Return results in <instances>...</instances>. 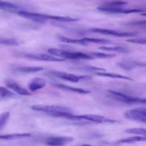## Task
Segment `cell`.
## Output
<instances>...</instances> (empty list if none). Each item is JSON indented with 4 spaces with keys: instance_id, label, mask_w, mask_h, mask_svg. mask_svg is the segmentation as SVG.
Here are the masks:
<instances>
[{
    "instance_id": "f1b7e54d",
    "label": "cell",
    "mask_w": 146,
    "mask_h": 146,
    "mask_svg": "<svg viewBox=\"0 0 146 146\" xmlns=\"http://www.w3.org/2000/svg\"><path fill=\"white\" fill-rule=\"evenodd\" d=\"M127 3V2L121 1H111V2H108L107 3H106L105 6H112V7H119V6L125 5Z\"/></svg>"
},
{
    "instance_id": "ba28073f",
    "label": "cell",
    "mask_w": 146,
    "mask_h": 146,
    "mask_svg": "<svg viewBox=\"0 0 146 146\" xmlns=\"http://www.w3.org/2000/svg\"><path fill=\"white\" fill-rule=\"evenodd\" d=\"M22 56L30 59L38 60H43V61H48V62H63L65 60V59L56 58L53 56H50L47 54H23L22 55Z\"/></svg>"
},
{
    "instance_id": "7a4b0ae2",
    "label": "cell",
    "mask_w": 146,
    "mask_h": 146,
    "mask_svg": "<svg viewBox=\"0 0 146 146\" xmlns=\"http://www.w3.org/2000/svg\"><path fill=\"white\" fill-rule=\"evenodd\" d=\"M71 119H76V120H86L92 122L97 123H117L118 121L113 120L112 119H109L103 116L95 115V114H86V115H72L71 117Z\"/></svg>"
},
{
    "instance_id": "5bb4252c",
    "label": "cell",
    "mask_w": 146,
    "mask_h": 146,
    "mask_svg": "<svg viewBox=\"0 0 146 146\" xmlns=\"http://www.w3.org/2000/svg\"><path fill=\"white\" fill-rule=\"evenodd\" d=\"M52 85L57 88H59L60 89L65 90V91H68L73 92H76V93H79V94H88L90 92V91L86 90L85 89L80 88H76V87H74L69 86H67L66 84H61V83H54Z\"/></svg>"
},
{
    "instance_id": "5b68a950",
    "label": "cell",
    "mask_w": 146,
    "mask_h": 146,
    "mask_svg": "<svg viewBox=\"0 0 146 146\" xmlns=\"http://www.w3.org/2000/svg\"><path fill=\"white\" fill-rule=\"evenodd\" d=\"M50 73L58 78L68 80L71 82L77 83L82 80H89L91 79L92 78L89 75H80L78 76L75 74H70V73H67L64 72H60V71H52L50 72Z\"/></svg>"
},
{
    "instance_id": "cb8c5ba5",
    "label": "cell",
    "mask_w": 146,
    "mask_h": 146,
    "mask_svg": "<svg viewBox=\"0 0 146 146\" xmlns=\"http://www.w3.org/2000/svg\"><path fill=\"white\" fill-rule=\"evenodd\" d=\"M0 44L9 46H17L19 42L15 38H5L0 37Z\"/></svg>"
},
{
    "instance_id": "4316f807",
    "label": "cell",
    "mask_w": 146,
    "mask_h": 146,
    "mask_svg": "<svg viewBox=\"0 0 146 146\" xmlns=\"http://www.w3.org/2000/svg\"><path fill=\"white\" fill-rule=\"evenodd\" d=\"M10 117V112H4L0 115V131H1L6 124Z\"/></svg>"
},
{
    "instance_id": "7c38bea8",
    "label": "cell",
    "mask_w": 146,
    "mask_h": 146,
    "mask_svg": "<svg viewBox=\"0 0 146 146\" xmlns=\"http://www.w3.org/2000/svg\"><path fill=\"white\" fill-rule=\"evenodd\" d=\"M46 83L47 82L44 79L36 77L31 79L28 84V87L31 91L35 92L44 87Z\"/></svg>"
},
{
    "instance_id": "7402d4cb",
    "label": "cell",
    "mask_w": 146,
    "mask_h": 146,
    "mask_svg": "<svg viewBox=\"0 0 146 146\" xmlns=\"http://www.w3.org/2000/svg\"><path fill=\"white\" fill-rule=\"evenodd\" d=\"M82 40L86 43H95L99 44H112L113 42L110 40L95 38H84Z\"/></svg>"
},
{
    "instance_id": "9c48e42d",
    "label": "cell",
    "mask_w": 146,
    "mask_h": 146,
    "mask_svg": "<svg viewBox=\"0 0 146 146\" xmlns=\"http://www.w3.org/2000/svg\"><path fill=\"white\" fill-rule=\"evenodd\" d=\"M17 14L26 19L31 20L33 21L39 22V23H43L47 19L46 18V14L37 13H33L24 10H20L17 12Z\"/></svg>"
},
{
    "instance_id": "6da1fadb",
    "label": "cell",
    "mask_w": 146,
    "mask_h": 146,
    "mask_svg": "<svg viewBox=\"0 0 146 146\" xmlns=\"http://www.w3.org/2000/svg\"><path fill=\"white\" fill-rule=\"evenodd\" d=\"M48 52L51 54L61 57L63 59H94L90 56L87 53L82 52H72L62 49L51 48L48 50Z\"/></svg>"
},
{
    "instance_id": "4fadbf2b",
    "label": "cell",
    "mask_w": 146,
    "mask_h": 146,
    "mask_svg": "<svg viewBox=\"0 0 146 146\" xmlns=\"http://www.w3.org/2000/svg\"><path fill=\"white\" fill-rule=\"evenodd\" d=\"M6 86L20 95L30 96L31 94L15 82L10 80L6 83Z\"/></svg>"
},
{
    "instance_id": "3957f363",
    "label": "cell",
    "mask_w": 146,
    "mask_h": 146,
    "mask_svg": "<svg viewBox=\"0 0 146 146\" xmlns=\"http://www.w3.org/2000/svg\"><path fill=\"white\" fill-rule=\"evenodd\" d=\"M31 109L34 111H41L47 112L48 113L52 114L58 112H71V110L66 107L57 105H42L36 104L31 106Z\"/></svg>"
},
{
    "instance_id": "d4e9b609",
    "label": "cell",
    "mask_w": 146,
    "mask_h": 146,
    "mask_svg": "<svg viewBox=\"0 0 146 146\" xmlns=\"http://www.w3.org/2000/svg\"><path fill=\"white\" fill-rule=\"evenodd\" d=\"M124 132L131 133V134H136V135H140L145 136L146 135V130L143 128H128L124 130Z\"/></svg>"
},
{
    "instance_id": "9a60e30c",
    "label": "cell",
    "mask_w": 146,
    "mask_h": 146,
    "mask_svg": "<svg viewBox=\"0 0 146 146\" xmlns=\"http://www.w3.org/2000/svg\"><path fill=\"white\" fill-rule=\"evenodd\" d=\"M143 64L145 63L134 61H121L120 62H118L117 63V65L123 70L130 71L137 67H141Z\"/></svg>"
},
{
    "instance_id": "e0dca14e",
    "label": "cell",
    "mask_w": 146,
    "mask_h": 146,
    "mask_svg": "<svg viewBox=\"0 0 146 146\" xmlns=\"http://www.w3.org/2000/svg\"><path fill=\"white\" fill-rule=\"evenodd\" d=\"M43 69V67L40 66H21L15 68L14 71L20 73H33L42 71Z\"/></svg>"
},
{
    "instance_id": "52a82bcc",
    "label": "cell",
    "mask_w": 146,
    "mask_h": 146,
    "mask_svg": "<svg viewBox=\"0 0 146 146\" xmlns=\"http://www.w3.org/2000/svg\"><path fill=\"white\" fill-rule=\"evenodd\" d=\"M92 33H100L105 35H112L119 37H128V36H133L136 35L135 33L132 32H120L117 31L113 30L110 29H106L103 28H93L89 30Z\"/></svg>"
},
{
    "instance_id": "ffe728a7",
    "label": "cell",
    "mask_w": 146,
    "mask_h": 146,
    "mask_svg": "<svg viewBox=\"0 0 146 146\" xmlns=\"http://www.w3.org/2000/svg\"><path fill=\"white\" fill-rule=\"evenodd\" d=\"M146 137L145 136H133L129 137L125 139H123L119 140L117 143H135L139 141H145Z\"/></svg>"
},
{
    "instance_id": "f546056e",
    "label": "cell",
    "mask_w": 146,
    "mask_h": 146,
    "mask_svg": "<svg viewBox=\"0 0 146 146\" xmlns=\"http://www.w3.org/2000/svg\"><path fill=\"white\" fill-rule=\"evenodd\" d=\"M128 42L133 43H139V44H145V39L144 38H133L126 40Z\"/></svg>"
},
{
    "instance_id": "30bf717a",
    "label": "cell",
    "mask_w": 146,
    "mask_h": 146,
    "mask_svg": "<svg viewBox=\"0 0 146 146\" xmlns=\"http://www.w3.org/2000/svg\"><path fill=\"white\" fill-rule=\"evenodd\" d=\"M97 9L104 12H108L111 13H124V14L139 13L143 11V10L142 9H124L119 7H112V6H99L97 8Z\"/></svg>"
},
{
    "instance_id": "83f0119b",
    "label": "cell",
    "mask_w": 146,
    "mask_h": 146,
    "mask_svg": "<svg viewBox=\"0 0 146 146\" xmlns=\"http://www.w3.org/2000/svg\"><path fill=\"white\" fill-rule=\"evenodd\" d=\"M82 69L86 71L94 72L95 73L106 71V69H104L102 68H99V67H94V66H85V67H83Z\"/></svg>"
},
{
    "instance_id": "4dcf8cb0",
    "label": "cell",
    "mask_w": 146,
    "mask_h": 146,
    "mask_svg": "<svg viewBox=\"0 0 146 146\" xmlns=\"http://www.w3.org/2000/svg\"><path fill=\"white\" fill-rule=\"evenodd\" d=\"M81 146H91V145H88V144H83V145H82Z\"/></svg>"
},
{
    "instance_id": "277c9868",
    "label": "cell",
    "mask_w": 146,
    "mask_h": 146,
    "mask_svg": "<svg viewBox=\"0 0 146 146\" xmlns=\"http://www.w3.org/2000/svg\"><path fill=\"white\" fill-rule=\"evenodd\" d=\"M124 116L127 119L145 123L146 108L141 107L128 110L125 112Z\"/></svg>"
},
{
    "instance_id": "44dd1931",
    "label": "cell",
    "mask_w": 146,
    "mask_h": 146,
    "mask_svg": "<svg viewBox=\"0 0 146 146\" xmlns=\"http://www.w3.org/2000/svg\"><path fill=\"white\" fill-rule=\"evenodd\" d=\"M58 38L60 41L64 43H72V44H80V45H87V43L83 41L82 39H73V38H67L66 36H59Z\"/></svg>"
},
{
    "instance_id": "d6986e66",
    "label": "cell",
    "mask_w": 146,
    "mask_h": 146,
    "mask_svg": "<svg viewBox=\"0 0 146 146\" xmlns=\"http://www.w3.org/2000/svg\"><path fill=\"white\" fill-rule=\"evenodd\" d=\"M99 49L106 51H115L121 53H128L130 51L128 48L120 46H101L99 47Z\"/></svg>"
},
{
    "instance_id": "603a6c76",
    "label": "cell",
    "mask_w": 146,
    "mask_h": 146,
    "mask_svg": "<svg viewBox=\"0 0 146 146\" xmlns=\"http://www.w3.org/2000/svg\"><path fill=\"white\" fill-rule=\"evenodd\" d=\"M87 54L94 58H102V59H107V58H111L116 56V55L114 54H107V53L99 52H88Z\"/></svg>"
},
{
    "instance_id": "8fae6325",
    "label": "cell",
    "mask_w": 146,
    "mask_h": 146,
    "mask_svg": "<svg viewBox=\"0 0 146 146\" xmlns=\"http://www.w3.org/2000/svg\"><path fill=\"white\" fill-rule=\"evenodd\" d=\"M74 138L70 136H58L47 139L46 144L49 146H63L72 142Z\"/></svg>"
},
{
    "instance_id": "2e32d148",
    "label": "cell",
    "mask_w": 146,
    "mask_h": 146,
    "mask_svg": "<svg viewBox=\"0 0 146 146\" xmlns=\"http://www.w3.org/2000/svg\"><path fill=\"white\" fill-rule=\"evenodd\" d=\"M31 136L30 133H12V134H6L0 135V140H13L17 139H21L29 137Z\"/></svg>"
},
{
    "instance_id": "ac0fdd59",
    "label": "cell",
    "mask_w": 146,
    "mask_h": 146,
    "mask_svg": "<svg viewBox=\"0 0 146 146\" xmlns=\"http://www.w3.org/2000/svg\"><path fill=\"white\" fill-rule=\"evenodd\" d=\"M95 74L101 76H105V77H108L111 78H116V79H123L125 80H133V79L129 77L126 76L125 75H123L121 74H115V73H111V72H95Z\"/></svg>"
},
{
    "instance_id": "8992f818",
    "label": "cell",
    "mask_w": 146,
    "mask_h": 146,
    "mask_svg": "<svg viewBox=\"0 0 146 146\" xmlns=\"http://www.w3.org/2000/svg\"><path fill=\"white\" fill-rule=\"evenodd\" d=\"M108 92L110 93L116 99L120 100V101H122L125 103L145 104L146 102V100L145 98H140L128 95L127 94H123L119 91L108 90Z\"/></svg>"
},
{
    "instance_id": "484cf974",
    "label": "cell",
    "mask_w": 146,
    "mask_h": 146,
    "mask_svg": "<svg viewBox=\"0 0 146 146\" xmlns=\"http://www.w3.org/2000/svg\"><path fill=\"white\" fill-rule=\"evenodd\" d=\"M0 96L2 98H17V95L6 87L0 86Z\"/></svg>"
}]
</instances>
